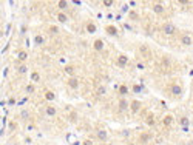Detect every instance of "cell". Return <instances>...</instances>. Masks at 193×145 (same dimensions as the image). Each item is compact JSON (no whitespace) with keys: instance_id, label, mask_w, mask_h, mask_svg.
Instances as JSON below:
<instances>
[{"instance_id":"obj_1","label":"cell","mask_w":193,"mask_h":145,"mask_svg":"<svg viewBox=\"0 0 193 145\" xmlns=\"http://www.w3.org/2000/svg\"><path fill=\"white\" fill-rule=\"evenodd\" d=\"M176 31H178V28H176V25H173V23H170V22H167V23H164L162 25V33L165 34V36H175L176 34Z\"/></svg>"},{"instance_id":"obj_2","label":"cell","mask_w":193,"mask_h":145,"mask_svg":"<svg viewBox=\"0 0 193 145\" xmlns=\"http://www.w3.org/2000/svg\"><path fill=\"white\" fill-rule=\"evenodd\" d=\"M181 45L184 46H191L193 45V37L190 33H182L181 34Z\"/></svg>"},{"instance_id":"obj_3","label":"cell","mask_w":193,"mask_h":145,"mask_svg":"<svg viewBox=\"0 0 193 145\" xmlns=\"http://www.w3.org/2000/svg\"><path fill=\"white\" fill-rule=\"evenodd\" d=\"M152 139H153V136L150 131H144L139 134V143H150Z\"/></svg>"},{"instance_id":"obj_4","label":"cell","mask_w":193,"mask_h":145,"mask_svg":"<svg viewBox=\"0 0 193 145\" xmlns=\"http://www.w3.org/2000/svg\"><path fill=\"white\" fill-rule=\"evenodd\" d=\"M116 65H117L119 68H125V66L128 65V57H127L125 54L117 56V59H116Z\"/></svg>"},{"instance_id":"obj_5","label":"cell","mask_w":193,"mask_h":145,"mask_svg":"<svg viewBox=\"0 0 193 145\" xmlns=\"http://www.w3.org/2000/svg\"><path fill=\"white\" fill-rule=\"evenodd\" d=\"M128 110H130V102L125 97H120V101H119V111L120 113H125Z\"/></svg>"},{"instance_id":"obj_6","label":"cell","mask_w":193,"mask_h":145,"mask_svg":"<svg viewBox=\"0 0 193 145\" xmlns=\"http://www.w3.org/2000/svg\"><path fill=\"white\" fill-rule=\"evenodd\" d=\"M141 107H142V104H141V101H138V99H134V101L130 102V111H131L133 114H138L139 110H141Z\"/></svg>"},{"instance_id":"obj_7","label":"cell","mask_w":193,"mask_h":145,"mask_svg":"<svg viewBox=\"0 0 193 145\" xmlns=\"http://www.w3.org/2000/svg\"><path fill=\"white\" fill-rule=\"evenodd\" d=\"M128 93H130V88L127 87V83H120L119 85V90H117V94L120 96V97H127V96H128Z\"/></svg>"},{"instance_id":"obj_8","label":"cell","mask_w":193,"mask_h":145,"mask_svg":"<svg viewBox=\"0 0 193 145\" xmlns=\"http://www.w3.org/2000/svg\"><path fill=\"white\" fill-rule=\"evenodd\" d=\"M66 85H68L71 90H77V88L80 87V82H79L77 77H70V79L66 80Z\"/></svg>"},{"instance_id":"obj_9","label":"cell","mask_w":193,"mask_h":145,"mask_svg":"<svg viewBox=\"0 0 193 145\" xmlns=\"http://www.w3.org/2000/svg\"><path fill=\"white\" fill-rule=\"evenodd\" d=\"M173 122H175L173 114H165V116L162 117V125H164V127H172Z\"/></svg>"},{"instance_id":"obj_10","label":"cell","mask_w":193,"mask_h":145,"mask_svg":"<svg viewBox=\"0 0 193 145\" xmlns=\"http://www.w3.org/2000/svg\"><path fill=\"white\" fill-rule=\"evenodd\" d=\"M63 72H65V74H68L70 77H76V66H73V65H65Z\"/></svg>"},{"instance_id":"obj_11","label":"cell","mask_w":193,"mask_h":145,"mask_svg":"<svg viewBox=\"0 0 193 145\" xmlns=\"http://www.w3.org/2000/svg\"><path fill=\"white\" fill-rule=\"evenodd\" d=\"M105 33H107L108 36H113V37H117V36H119V31H117V28H116L114 25H107V27H105Z\"/></svg>"},{"instance_id":"obj_12","label":"cell","mask_w":193,"mask_h":145,"mask_svg":"<svg viewBox=\"0 0 193 145\" xmlns=\"http://www.w3.org/2000/svg\"><path fill=\"white\" fill-rule=\"evenodd\" d=\"M45 111H46V116H50V117H54V116L57 114V108H56L53 104L46 105V107H45Z\"/></svg>"},{"instance_id":"obj_13","label":"cell","mask_w":193,"mask_h":145,"mask_svg":"<svg viewBox=\"0 0 193 145\" xmlns=\"http://www.w3.org/2000/svg\"><path fill=\"white\" fill-rule=\"evenodd\" d=\"M96 134H98V139L102 140V142H105V140L108 139V131H107L105 128H99L98 131H96Z\"/></svg>"},{"instance_id":"obj_14","label":"cell","mask_w":193,"mask_h":145,"mask_svg":"<svg viewBox=\"0 0 193 145\" xmlns=\"http://www.w3.org/2000/svg\"><path fill=\"white\" fill-rule=\"evenodd\" d=\"M152 9H153L156 14H159V16L165 12V6H164V3H153V5H152Z\"/></svg>"},{"instance_id":"obj_15","label":"cell","mask_w":193,"mask_h":145,"mask_svg":"<svg viewBox=\"0 0 193 145\" xmlns=\"http://www.w3.org/2000/svg\"><path fill=\"white\" fill-rule=\"evenodd\" d=\"M104 46H105V43H104L102 39H96V40L93 42V48H94L96 51H102V50H104Z\"/></svg>"},{"instance_id":"obj_16","label":"cell","mask_w":193,"mask_h":145,"mask_svg":"<svg viewBox=\"0 0 193 145\" xmlns=\"http://www.w3.org/2000/svg\"><path fill=\"white\" fill-rule=\"evenodd\" d=\"M85 30H87V33H90V34H94L96 31H98V27H96V23H94V22H87Z\"/></svg>"},{"instance_id":"obj_17","label":"cell","mask_w":193,"mask_h":145,"mask_svg":"<svg viewBox=\"0 0 193 145\" xmlns=\"http://www.w3.org/2000/svg\"><path fill=\"white\" fill-rule=\"evenodd\" d=\"M170 90H172V94H173V96H178V97L182 94V87H181V85H178V83H173Z\"/></svg>"},{"instance_id":"obj_18","label":"cell","mask_w":193,"mask_h":145,"mask_svg":"<svg viewBox=\"0 0 193 145\" xmlns=\"http://www.w3.org/2000/svg\"><path fill=\"white\" fill-rule=\"evenodd\" d=\"M17 60H20V62H27V60H28V53H27V51H23V50L19 51V53H17Z\"/></svg>"},{"instance_id":"obj_19","label":"cell","mask_w":193,"mask_h":145,"mask_svg":"<svg viewBox=\"0 0 193 145\" xmlns=\"http://www.w3.org/2000/svg\"><path fill=\"white\" fill-rule=\"evenodd\" d=\"M145 122H147V125H150V127H153V125L156 124V119H155V114H153V113H152V114H147Z\"/></svg>"},{"instance_id":"obj_20","label":"cell","mask_w":193,"mask_h":145,"mask_svg":"<svg viewBox=\"0 0 193 145\" xmlns=\"http://www.w3.org/2000/svg\"><path fill=\"white\" fill-rule=\"evenodd\" d=\"M56 19H57V20H59L60 23H66V22H68V16H66L65 12H60V11L57 12V16H56Z\"/></svg>"},{"instance_id":"obj_21","label":"cell","mask_w":193,"mask_h":145,"mask_svg":"<svg viewBox=\"0 0 193 145\" xmlns=\"http://www.w3.org/2000/svg\"><path fill=\"white\" fill-rule=\"evenodd\" d=\"M68 6H70V3L65 2V0H59V2H57V8L60 9V12L65 11V9H68Z\"/></svg>"},{"instance_id":"obj_22","label":"cell","mask_w":193,"mask_h":145,"mask_svg":"<svg viewBox=\"0 0 193 145\" xmlns=\"http://www.w3.org/2000/svg\"><path fill=\"white\" fill-rule=\"evenodd\" d=\"M31 82H33V83L40 82V74H39L37 71H33V72H31Z\"/></svg>"},{"instance_id":"obj_23","label":"cell","mask_w":193,"mask_h":145,"mask_svg":"<svg viewBox=\"0 0 193 145\" xmlns=\"http://www.w3.org/2000/svg\"><path fill=\"white\" fill-rule=\"evenodd\" d=\"M45 99L50 101V102H53V101L56 99V94H54L53 91H46V93H45Z\"/></svg>"},{"instance_id":"obj_24","label":"cell","mask_w":193,"mask_h":145,"mask_svg":"<svg viewBox=\"0 0 193 145\" xmlns=\"http://www.w3.org/2000/svg\"><path fill=\"white\" fill-rule=\"evenodd\" d=\"M34 42H36V45H43L45 43V39H43V36H40V34H37L36 37H34Z\"/></svg>"},{"instance_id":"obj_25","label":"cell","mask_w":193,"mask_h":145,"mask_svg":"<svg viewBox=\"0 0 193 145\" xmlns=\"http://www.w3.org/2000/svg\"><path fill=\"white\" fill-rule=\"evenodd\" d=\"M19 128V124L16 122V120H11L9 122V127H8V131H14V130H17Z\"/></svg>"},{"instance_id":"obj_26","label":"cell","mask_w":193,"mask_h":145,"mask_svg":"<svg viewBox=\"0 0 193 145\" xmlns=\"http://www.w3.org/2000/svg\"><path fill=\"white\" fill-rule=\"evenodd\" d=\"M179 124H181V127H188V117H185V116L179 117Z\"/></svg>"},{"instance_id":"obj_27","label":"cell","mask_w":193,"mask_h":145,"mask_svg":"<svg viewBox=\"0 0 193 145\" xmlns=\"http://www.w3.org/2000/svg\"><path fill=\"white\" fill-rule=\"evenodd\" d=\"M34 91H36V88H34V85H33V83H30V85H27V87H25V93H27V94H33Z\"/></svg>"},{"instance_id":"obj_28","label":"cell","mask_w":193,"mask_h":145,"mask_svg":"<svg viewBox=\"0 0 193 145\" xmlns=\"http://www.w3.org/2000/svg\"><path fill=\"white\" fill-rule=\"evenodd\" d=\"M131 90H133V93H134V94H141V93H142V87H141V85H138V83H134V85L131 87Z\"/></svg>"},{"instance_id":"obj_29","label":"cell","mask_w":193,"mask_h":145,"mask_svg":"<svg viewBox=\"0 0 193 145\" xmlns=\"http://www.w3.org/2000/svg\"><path fill=\"white\" fill-rule=\"evenodd\" d=\"M17 71L20 72V74H25V72H28V66H27V65H20V66L17 68Z\"/></svg>"},{"instance_id":"obj_30","label":"cell","mask_w":193,"mask_h":145,"mask_svg":"<svg viewBox=\"0 0 193 145\" xmlns=\"http://www.w3.org/2000/svg\"><path fill=\"white\" fill-rule=\"evenodd\" d=\"M20 117L22 119H30V111L28 110H22L20 111Z\"/></svg>"},{"instance_id":"obj_31","label":"cell","mask_w":193,"mask_h":145,"mask_svg":"<svg viewBox=\"0 0 193 145\" xmlns=\"http://www.w3.org/2000/svg\"><path fill=\"white\" fill-rule=\"evenodd\" d=\"M128 17H130L131 20H138V19H139V14H138L136 11H130V12H128Z\"/></svg>"},{"instance_id":"obj_32","label":"cell","mask_w":193,"mask_h":145,"mask_svg":"<svg viewBox=\"0 0 193 145\" xmlns=\"http://www.w3.org/2000/svg\"><path fill=\"white\" fill-rule=\"evenodd\" d=\"M105 94H107V88H105L104 85L99 87V88H98V96H105Z\"/></svg>"},{"instance_id":"obj_33","label":"cell","mask_w":193,"mask_h":145,"mask_svg":"<svg viewBox=\"0 0 193 145\" xmlns=\"http://www.w3.org/2000/svg\"><path fill=\"white\" fill-rule=\"evenodd\" d=\"M113 5H114V2H111V0H104L102 2V6H105V8H110Z\"/></svg>"},{"instance_id":"obj_34","label":"cell","mask_w":193,"mask_h":145,"mask_svg":"<svg viewBox=\"0 0 193 145\" xmlns=\"http://www.w3.org/2000/svg\"><path fill=\"white\" fill-rule=\"evenodd\" d=\"M136 66H138V69H141V71H142V69H145V66H144V63H142V62H138V65H136Z\"/></svg>"},{"instance_id":"obj_35","label":"cell","mask_w":193,"mask_h":145,"mask_svg":"<svg viewBox=\"0 0 193 145\" xmlns=\"http://www.w3.org/2000/svg\"><path fill=\"white\" fill-rule=\"evenodd\" d=\"M128 11H130V8H128V3H127V5L122 6V12H128Z\"/></svg>"},{"instance_id":"obj_36","label":"cell","mask_w":193,"mask_h":145,"mask_svg":"<svg viewBox=\"0 0 193 145\" xmlns=\"http://www.w3.org/2000/svg\"><path fill=\"white\" fill-rule=\"evenodd\" d=\"M82 145H93V140L87 139V140H84V142H82Z\"/></svg>"},{"instance_id":"obj_37","label":"cell","mask_w":193,"mask_h":145,"mask_svg":"<svg viewBox=\"0 0 193 145\" xmlns=\"http://www.w3.org/2000/svg\"><path fill=\"white\" fill-rule=\"evenodd\" d=\"M14 104H16V101H14V99H9V102H8V105H9V107H13Z\"/></svg>"},{"instance_id":"obj_38","label":"cell","mask_w":193,"mask_h":145,"mask_svg":"<svg viewBox=\"0 0 193 145\" xmlns=\"http://www.w3.org/2000/svg\"><path fill=\"white\" fill-rule=\"evenodd\" d=\"M71 145H80V142H79V140H74V142L71 143Z\"/></svg>"},{"instance_id":"obj_39","label":"cell","mask_w":193,"mask_h":145,"mask_svg":"<svg viewBox=\"0 0 193 145\" xmlns=\"http://www.w3.org/2000/svg\"><path fill=\"white\" fill-rule=\"evenodd\" d=\"M191 145H193V140H191Z\"/></svg>"}]
</instances>
